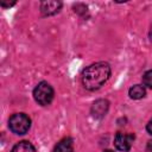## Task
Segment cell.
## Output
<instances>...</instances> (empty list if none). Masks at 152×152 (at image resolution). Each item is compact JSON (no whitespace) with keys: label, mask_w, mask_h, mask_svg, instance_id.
I'll use <instances>...</instances> for the list:
<instances>
[{"label":"cell","mask_w":152,"mask_h":152,"mask_svg":"<svg viewBox=\"0 0 152 152\" xmlns=\"http://www.w3.org/2000/svg\"><path fill=\"white\" fill-rule=\"evenodd\" d=\"M110 76V66L108 63L99 62L87 66L82 72V83L86 89H99Z\"/></svg>","instance_id":"6da1fadb"},{"label":"cell","mask_w":152,"mask_h":152,"mask_svg":"<svg viewBox=\"0 0 152 152\" xmlns=\"http://www.w3.org/2000/svg\"><path fill=\"white\" fill-rule=\"evenodd\" d=\"M30 126H31V120L24 113L13 114L8 120V127L15 134H25L30 129Z\"/></svg>","instance_id":"7a4b0ae2"},{"label":"cell","mask_w":152,"mask_h":152,"mask_svg":"<svg viewBox=\"0 0 152 152\" xmlns=\"http://www.w3.org/2000/svg\"><path fill=\"white\" fill-rule=\"evenodd\" d=\"M33 97L39 104L46 106L53 99V89L48 82H40L33 90Z\"/></svg>","instance_id":"3957f363"},{"label":"cell","mask_w":152,"mask_h":152,"mask_svg":"<svg viewBox=\"0 0 152 152\" xmlns=\"http://www.w3.org/2000/svg\"><path fill=\"white\" fill-rule=\"evenodd\" d=\"M134 140V135L133 134H127V133H118L115 135L114 139V145L119 151L122 152H127L129 151L132 142Z\"/></svg>","instance_id":"277c9868"},{"label":"cell","mask_w":152,"mask_h":152,"mask_svg":"<svg viewBox=\"0 0 152 152\" xmlns=\"http://www.w3.org/2000/svg\"><path fill=\"white\" fill-rule=\"evenodd\" d=\"M62 7L61 1H55V0H49V1H42L40 2V12L44 15H52L59 12Z\"/></svg>","instance_id":"5b68a950"},{"label":"cell","mask_w":152,"mask_h":152,"mask_svg":"<svg viewBox=\"0 0 152 152\" xmlns=\"http://www.w3.org/2000/svg\"><path fill=\"white\" fill-rule=\"evenodd\" d=\"M108 110V101L106 100H97L94 102L91 107V114L95 118H102Z\"/></svg>","instance_id":"8992f818"},{"label":"cell","mask_w":152,"mask_h":152,"mask_svg":"<svg viewBox=\"0 0 152 152\" xmlns=\"http://www.w3.org/2000/svg\"><path fill=\"white\" fill-rule=\"evenodd\" d=\"M74 151V142L70 138L62 139L53 148V152H72Z\"/></svg>","instance_id":"52a82bcc"},{"label":"cell","mask_w":152,"mask_h":152,"mask_svg":"<svg viewBox=\"0 0 152 152\" xmlns=\"http://www.w3.org/2000/svg\"><path fill=\"white\" fill-rule=\"evenodd\" d=\"M11 152H36L33 145L28 141H19L15 144Z\"/></svg>","instance_id":"ba28073f"},{"label":"cell","mask_w":152,"mask_h":152,"mask_svg":"<svg viewBox=\"0 0 152 152\" xmlns=\"http://www.w3.org/2000/svg\"><path fill=\"white\" fill-rule=\"evenodd\" d=\"M128 94H129V97H131V99L139 100V99H142V97L145 96L146 90H145V88H144L142 86L137 84V86H133V87L129 89Z\"/></svg>","instance_id":"9c48e42d"},{"label":"cell","mask_w":152,"mask_h":152,"mask_svg":"<svg viewBox=\"0 0 152 152\" xmlns=\"http://www.w3.org/2000/svg\"><path fill=\"white\" fill-rule=\"evenodd\" d=\"M142 83L147 88H151L152 89V70L145 72V75L142 76Z\"/></svg>","instance_id":"30bf717a"},{"label":"cell","mask_w":152,"mask_h":152,"mask_svg":"<svg viewBox=\"0 0 152 152\" xmlns=\"http://www.w3.org/2000/svg\"><path fill=\"white\" fill-rule=\"evenodd\" d=\"M0 5L2 6V7H10V6H12V5H14V1H12V2H10V1H1L0 2Z\"/></svg>","instance_id":"8fae6325"},{"label":"cell","mask_w":152,"mask_h":152,"mask_svg":"<svg viewBox=\"0 0 152 152\" xmlns=\"http://www.w3.org/2000/svg\"><path fill=\"white\" fill-rule=\"evenodd\" d=\"M146 129H147V132L152 135V119L148 121V124H147V126H146Z\"/></svg>","instance_id":"7c38bea8"},{"label":"cell","mask_w":152,"mask_h":152,"mask_svg":"<svg viewBox=\"0 0 152 152\" xmlns=\"http://www.w3.org/2000/svg\"><path fill=\"white\" fill-rule=\"evenodd\" d=\"M146 152H152V140H150L147 142V146H146Z\"/></svg>","instance_id":"4fadbf2b"},{"label":"cell","mask_w":152,"mask_h":152,"mask_svg":"<svg viewBox=\"0 0 152 152\" xmlns=\"http://www.w3.org/2000/svg\"><path fill=\"white\" fill-rule=\"evenodd\" d=\"M150 39L152 40V26H151V30H150Z\"/></svg>","instance_id":"5bb4252c"},{"label":"cell","mask_w":152,"mask_h":152,"mask_svg":"<svg viewBox=\"0 0 152 152\" xmlns=\"http://www.w3.org/2000/svg\"><path fill=\"white\" fill-rule=\"evenodd\" d=\"M104 152H114V151H112V150H106Z\"/></svg>","instance_id":"9a60e30c"}]
</instances>
